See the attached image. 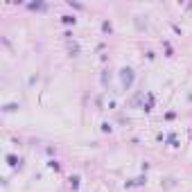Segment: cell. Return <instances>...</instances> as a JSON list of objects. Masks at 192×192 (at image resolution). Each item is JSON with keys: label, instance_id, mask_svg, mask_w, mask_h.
I'll use <instances>...</instances> for the list:
<instances>
[{"label": "cell", "instance_id": "1", "mask_svg": "<svg viewBox=\"0 0 192 192\" xmlns=\"http://www.w3.org/2000/svg\"><path fill=\"white\" fill-rule=\"evenodd\" d=\"M131 82H133V70L124 68L122 70V84H124V86H131Z\"/></svg>", "mask_w": 192, "mask_h": 192}, {"label": "cell", "instance_id": "2", "mask_svg": "<svg viewBox=\"0 0 192 192\" xmlns=\"http://www.w3.org/2000/svg\"><path fill=\"white\" fill-rule=\"evenodd\" d=\"M7 161H9V163H12V165H16V163H18V158H16L14 154H9V156H7Z\"/></svg>", "mask_w": 192, "mask_h": 192}, {"label": "cell", "instance_id": "3", "mask_svg": "<svg viewBox=\"0 0 192 192\" xmlns=\"http://www.w3.org/2000/svg\"><path fill=\"white\" fill-rule=\"evenodd\" d=\"M63 18V23H75V16H61Z\"/></svg>", "mask_w": 192, "mask_h": 192}, {"label": "cell", "instance_id": "4", "mask_svg": "<svg viewBox=\"0 0 192 192\" xmlns=\"http://www.w3.org/2000/svg\"><path fill=\"white\" fill-rule=\"evenodd\" d=\"M70 185H72V188H77V185H79V178H77V176L70 178Z\"/></svg>", "mask_w": 192, "mask_h": 192}]
</instances>
